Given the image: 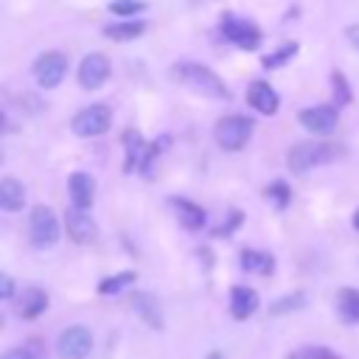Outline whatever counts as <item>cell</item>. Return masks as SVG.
I'll use <instances>...</instances> for the list:
<instances>
[{
	"instance_id": "cell-1",
	"label": "cell",
	"mask_w": 359,
	"mask_h": 359,
	"mask_svg": "<svg viewBox=\"0 0 359 359\" xmlns=\"http://www.w3.org/2000/svg\"><path fill=\"white\" fill-rule=\"evenodd\" d=\"M345 146L342 143H334V140H300L289 149L286 154V165L292 174H306L311 168H320V165H328V163H337L345 157Z\"/></svg>"
},
{
	"instance_id": "cell-2",
	"label": "cell",
	"mask_w": 359,
	"mask_h": 359,
	"mask_svg": "<svg viewBox=\"0 0 359 359\" xmlns=\"http://www.w3.org/2000/svg\"><path fill=\"white\" fill-rule=\"evenodd\" d=\"M171 79L174 81H180V84H185V87H191L194 93H199V95H208V98H219V101H227L230 98V90H227V84H224V79L222 76H216L208 65H202V62H174L171 65Z\"/></svg>"
},
{
	"instance_id": "cell-3",
	"label": "cell",
	"mask_w": 359,
	"mask_h": 359,
	"mask_svg": "<svg viewBox=\"0 0 359 359\" xmlns=\"http://www.w3.org/2000/svg\"><path fill=\"white\" fill-rule=\"evenodd\" d=\"M59 236H62V224H59L53 208H48V205L31 208V213H28V238H31V244L36 250H48L59 241Z\"/></svg>"
},
{
	"instance_id": "cell-4",
	"label": "cell",
	"mask_w": 359,
	"mask_h": 359,
	"mask_svg": "<svg viewBox=\"0 0 359 359\" xmlns=\"http://www.w3.org/2000/svg\"><path fill=\"white\" fill-rule=\"evenodd\" d=\"M250 135H252V118H247V115H224L213 126V137H216L219 149H224V151L244 149Z\"/></svg>"
},
{
	"instance_id": "cell-5",
	"label": "cell",
	"mask_w": 359,
	"mask_h": 359,
	"mask_svg": "<svg viewBox=\"0 0 359 359\" xmlns=\"http://www.w3.org/2000/svg\"><path fill=\"white\" fill-rule=\"evenodd\" d=\"M219 28H222L224 39H230V42L238 45L241 50H255V48L261 45V39H264L261 28H258L252 20L238 17V14H233V11H224V14H222Z\"/></svg>"
},
{
	"instance_id": "cell-6",
	"label": "cell",
	"mask_w": 359,
	"mask_h": 359,
	"mask_svg": "<svg viewBox=\"0 0 359 359\" xmlns=\"http://www.w3.org/2000/svg\"><path fill=\"white\" fill-rule=\"evenodd\" d=\"M70 126L79 137H98L112 126V112L107 104H90L73 115Z\"/></svg>"
},
{
	"instance_id": "cell-7",
	"label": "cell",
	"mask_w": 359,
	"mask_h": 359,
	"mask_svg": "<svg viewBox=\"0 0 359 359\" xmlns=\"http://www.w3.org/2000/svg\"><path fill=\"white\" fill-rule=\"evenodd\" d=\"M67 76V56L62 50H45L34 62V79L42 90H53Z\"/></svg>"
},
{
	"instance_id": "cell-8",
	"label": "cell",
	"mask_w": 359,
	"mask_h": 359,
	"mask_svg": "<svg viewBox=\"0 0 359 359\" xmlns=\"http://www.w3.org/2000/svg\"><path fill=\"white\" fill-rule=\"evenodd\" d=\"M93 351V334L87 325H67L56 337V356L59 359H87Z\"/></svg>"
},
{
	"instance_id": "cell-9",
	"label": "cell",
	"mask_w": 359,
	"mask_h": 359,
	"mask_svg": "<svg viewBox=\"0 0 359 359\" xmlns=\"http://www.w3.org/2000/svg\"><path fill=\"white\" fill-rule=\"evenodd\" d=\"M297 121L303 129L314 132V135H331L339 123V112L334 104H314L297 112Z\"/></svg>"
},
{
	"instance_id": "cell-10",
	"label": "cell",
	"mask_w": 359,
	"mask_h": 359,
	"mask_svg": "<svg viewBox=\"0 0 359 359\" xmlns=\"http://www.w3.org/2000/svg\"><path fill=\"white\" fill-rule=\"evenodd\" d=\"M112 67H109V59L104 53H87L81 62H79V70H76V79L81 84V90H98L107 79H109Z\"/></svg>"
},
{
	"instance_id": "cell-11",
	"label": "cell",
	"mask_w": 359,
	"mask_h": 359,
	"mask_svg": "<svg viewBox=\"0 0 359 359\" xmlns=\"http://www.w3.org/2000/svg\"><path fill=\"white\" fill-rule=\"evenodd\" d=\"M247 104H250L255 112H261V115H275L278 107H280V95L275 93V87H272L269 81L255 79V81H250V87H247Z\"/></svg>"
},
{
	"instance_id": "cell-12",
	"label": "cell",
	"mask_w": 359,
	"mask_h": 359,
	"mask_svg": "<svg viewBox=\"0 0 359 359\" xmlns=\"http://www.w3.org/2000/svg\"><path fill=\"white\" fill-rule=\"evenodd\" d=\"M65 227H67V236L76 244H93L95 236H98V227H95L93 216L87 210H79V208H70L65 213Z\"/></svg>"
},
{
	"instance_id": "cell-13",
	"label": "cell",
	"mask_w": 359,
	"mask_h": 359,
	"mask_svg": "<svg viewBox=\"0 0 359 359\" xmlns=\"http://www.w3.org/2000/svg\"><path fill=\"white\" fill-rule=\"evenodd\" d=\"M67 194H70L73 208L90 210V208H93V199H95V180H93V174H87V171H73V174L67 177Z\"/></svg>"
},
{
	"instance_id": "cell-14",
	"label": "cell",
	"mask_w": 359,
	"mask_h": 359,
	"mask_svg": "<svg viewBox=\"0 0 359 359\" xmlns=\"http://www.w3.org/2000/svg\"><path fill=\"white\" fill-rule=\"evenodd\" d=\"M168 202H171V210H174L177 222H180L185 230L196 233V230H202V227H205L208 213L202 210V205H196V202H191V199H185V196H171Z\"/></svg>"
},
{
	"instance_id": "cell-15",
	"label": "cell",
	"mask_w": 359,
	"mask_h": 359,
	"mask_svg": "<svg viewBox=\"0 0 359 359\" xmlns=\"http://www.w3.org/2000/svg\"><path fill=\"white\" fill-rule=\"evenodd\" d=\"M132 309L137 311V317H140L149 328H154V331H160V328H163L160 300H157L151 292H135V294H132Z\"/></svg>"
},
{
	"instance_id": "cell-16",
	"label": "cell",
	"mask_w": 359,
	"mask_h": 359,
	"mask_svg": "<svg viewBox=\"0 0 359 359\" xmlns=\"http://www.w3.org/2000/svg\"><path fill=\"white\" fill-rule=\"evenodd\" d=\"M48 292L45 289H39V286H28L22 294H20V300H17V314L22 317V320H36L39 314H45V309H48Z\"/></svg>"
},
{
	"instance_id": "cell-17",
	"label": "cell",
	"mask_w": 359,
	"mask_h": 359,
	"mask_svg": "<svg viewBox=\"0 0 359 359\" xmlns=\"http://www.w3.org/2000/svg\"><path fill=\"white\" fill-rule=\"evenodd\" d=\"M255 309H258V292H255L252 286H241V283H238V286L230 289V314H233L236 320L252 317Z\"/></svg>"
},
{
	"instance_id": "cell-18",
	"label": "cell",
	"mask_w": 359,
	"mask_h": 359,
	"mask_svg": "<svg viewBox=\"0 0 359 359\" xmlns=\"http://www.w3.org/2000/svg\"><path fill=\"white\" fill-rule=\"evenodd\" d=\"M123 149H126L123 171H126V174L140 171V163H143V157H146L149 146H146V140L140 137V132H137V129H126V132H123Z\"/></svg>"
},
{
	"instance_id": "cell-19",
	"label": "cell",
	"mask_w": 359,
	"mask_h": 359,
	"mask_svg": "<svg viewBox=\"0 0 359 359\" xmlns=\"http://www.w3.org/2000/svg\"><path fill=\"white\" fill-rule=\"evenodd\" d=\"M25 205V188L17 177H0V210L17 213Z\"/></svg>"
},
{
	"instance_id": "cell-20",
	"label": "cell",
	"mask_w": 359,
	"mask_h": 359,
	"mask_svg": "<svg viewBox=\"0 0 359 359\" xmlns=\"http://www.w3.org/2000/svg\"><path fill=\"white\" fill-rule=\"evenodd\" d=\"M238 264H241L244 272H252V275H272V272H275V258H272V252L252 250V247L241 250Z\"/></svg>"
},
{
	"instance_id": "cell-21",
	"label": "cell",
	"mask_w": 359,
	"mask_h": 359,
	"mask_svg": "<svg viewBox=\"0 0 359 359\" xmlns=\"http://www.w3.org/2000/svg\"><path fill=\"white\" fill-rule=\"evenodd\" d=\"M337 314L345 325H356L359 323V289L345 286L337 294Z\"/></svg>"
},
{
	"instance_id": "cell-22",
	"label": "cell",
	"mask_w": 359,
	"mask_h": 359,
	"mask_svg": "<svg viewBox=\"0 0 359 359\" xmlns=\"http://www.w3.org/2000/svg\"><path fill=\"white\" fill-rule=\"evenodd\" d=\"M143 31H146V22L143 20H121V22L104 25V36H109V39H135Z\"/></svg>"
},
{
	"instance_id": "cell-23",
	"label": "cell",
	"mask_w": 359,
	"mask_h": 359,
	"mask_svg": "<svg viewBox=\"0 0 359 359\" xmlns=\"http://www.w3.org/2000/svg\"><path fill=\"white\" fill-rule=\"evenodd\" d=\"M137 280V272H132V269H123V272H115V275H109V278H104L101 283H98V294H121L123 289H129L132 283Z\"/></svg>"
},
{
	"instance_id": "cell-24",
	"label": "cell",
	"mask_w": 359,
	"mask_h": 359,
	"mask_svg": "<svg viewBox=\"0 0 359 359\" xmlns=\"http://www.w3.org/2000/svg\"><path fill=\"white\" fill-rule=\"evenodd\" d=\"M294 53H297V42H283L278 50H272V53L264 56V67H266V70H278V67H283Z\"/></svg>"
},
{
	"instance_id": "cell-25",
	"label": "cell",
	"mask_w": 359,
	"mask_h": 359,
	"mask_svg": "<svg viewBox=\"0 0 359 359\" xmlns=\"http://www.w3.org/2000/svg\"><path fill=\"white\" fill-rule=\"evenodd\" d=\"M264 194H266V199H269L275 208H286V205L292 202V188H289L286 180H272Z\"/></svg>"
},
{
	"instance_id": "cell-26",
	"label": "cell",
	"mask_w": 359,
	"mask_h": 359,
	"mask_svg": "<svg viewBox=\"0 0 359 359\" xmlns=\"http://www.w3.org/2000/svg\"><path fill=\"white\" fill-rule=\"evenodd\" d=\"M331 87H334V107H337V109H339V107H345V104H351L353 93H351L348 79H345L339 70H334V73H331Z\"/></svg>"
},
{
	"instance_id": "cell-27",
	"label": "cell",
	"mask_w": 359,
	"mask_h": 359,
	"mask_svg": "<svg viewBox=\"0 0 359 359\" xmlns=\"http://www.w3.org/2000/svg\"><path fill=\"white\" fill-rule=\"evenodd\" d=\"M143 8H146L143 0H112L109 3V11L121 20H135V14H140Z\"/></svg>"
},
{
	"instance_id": "cell-28",
	"label": "cell",
	"mask_w": 359,
	"mask_h": 359,
	"mask_svg": "<svg viewBox=\"0 0 359 359\" xmlns=\"http://www.w3.org/2000/svg\"><path fill=\"white\" fill-rule=\"evenodd\" d=\"M300 306H306V294H303V292H292V294H286V297H278V300L269 306V311H272V314H286V311H294V309H300Z\"/></svg>"
},
{
	"instance_id": "cell-29",
	"label": "cell",
	"mask_w": 359,
	"mask_h": 359,
	"mask_svg": "<svg viewBox=\"0 0 359 359\" xmlns=\"http://www.w3.org/2000/svg\"><path fill=\"white\" fill-rule=\"evenodd\" d=\"M241 222H244V213H241V210H230V213H227V222H224L222 227H216L213 233H216L219 238H227L233 230H238V227H241Z\"/></svg>"
},
{
	"instance_id": "cell-30",
	"label": "cell",
	"mask_w": 359,
	"mask_h": 359,
	"mask_svg": "<svg viewBox=\"0 0 359 359\" xmlns=\"http://www.w3.org/2000/svg\"><path fill=\"white\" fill-rule=\"evenodd\" d=\"M0 359H39L36 339H34V342H28V345H22V348H11V351H6Z\"/></svg>"
},
{
	"instance_id": "cell-31",
	"label": "cell",
	"mask_w": 359,
	"mask_h": 359,
	"mask_svg": "<svg viewBox=\"0 0 359 359\" xmlns=\"http://www.w3.org/2000/svg\"><path fill=\"white\" fill-rule=\"evenodd\" d=\"M300 359H339V353H334L325 345H309V348H303Z\"/></svg>"
},
{
	"instance_id": "cell-32",
	"label": "cell",
	"mask_w": 359,
	"mask_h": 359,
	"mask_svg": "<svg viewBox=\"0 0 359 359\" xmlns=\"http://www.w3.org/2000/svg\"><path fill=\"white\" fill-rule=\"evenodd\" d=\"M14 292H17V289H14V280H11L8 275H3V272H0V300L14 297Z\"/></svg>"
},
{
	"instance_id": "cell-33",
	"label": "cell",
	"mask_w": 359,
	"mask_h": 359,
	"mask_svg": "<svg viewBox=\"0 0 359 359\" xmlns=\"http://www.w3.org/2000/svg\"><path fill=\"white\" fill-rule=\"evenodd\" d=\"M345 36H348V39L353 42V48L359 50V22H353V25H348V28H345Z\"/></svg>"
},
{
	"instance_id": "cell-34",
	"label": "cell",
	"mask_w": 359,
	"mask_h": 359,
	"mask_svg": "<svg viewBox=\"0 0 359 359\" xmlns=\"http://www.w3.org/2000/svg\"><path fill=\"white\" fill-rule=\"evenodd\" d=\"M353 227H356V230H359V210H356V213H353Z\"/></svg>"
},
{
	"instance_id": "cell-35",
	"label": "cell",
	"mask_w": 359,
	"mask_h": 359,
	"mask_svg": "<svg viewBox=\"0 0 359 359\" xmlns=\"http://www.w3.org/2000/svg\"><path fill=\"white\" fill-rule=\"evenodd\" d=\"M208 359H222V353H210V356H208Z\"/></svg>"
},
{
	"instance_id": "cell-36",
	"label": "cell",
	"mask_w": 359,
	"mask_h": 359,
	"mask_svg": "<svg viewBox=\"0 0 359 359\" xmlns=\"http://www.w3.org/2000/svg\"><path fill=\"white\" fill-rule=\"evenodd\" d=\"M3 126H6V118H3V112H0V129H3Z\"/></svg>"
},
{
	"instance_id": "cell-37",
	"label": "cell",
	"mask_w": 359,
	"mask_h": 359,
	"mask_svg": "<svg viewBox=\"0 0 359 359\" xmlns=\"http://www.w3.org/2000/svg\"><path fill=\"white\" fill-rule=\"evenodd\" d=\"M289 359H300V356H289Z\"/></svg>"
}]
</instances>
